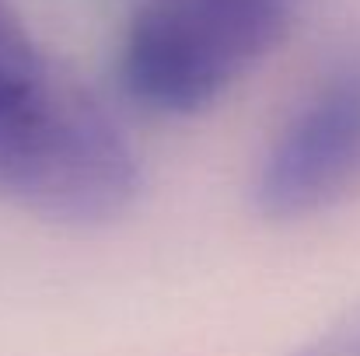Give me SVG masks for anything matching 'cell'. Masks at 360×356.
Segmentation results:
<instances>
[{
	"instance_id": "6da1fadb",
	"label": "cell",
	"mask_w": 360,
	"mask_h": 356,
	"mask_svg": "<svg viewBox=\"0 0 360 356\" xmlns=\"http://www.w3.org/2000/svg\"><path fill=\"white\" fill-rule=\"evenodd\" d=\"M140 189L133 147L109 112L60 77L0 0V196L63 224H105Z\"/></svg>"
},
{
	"instance_id": "7a4b0ae2",
	"label": "cell",
	"mask_w": 360,
	"mask_h": 356,
	"mask_svg": "<svg viewBox=\"0 0 360 356\" xmlns=\"http://www.w3.org/2000/svg\"><path fill=\"white\" fill-rule=\"evenodd\" d=\"M290 0H143L120 42V84L147 112L214 105L287 35Z\"/></svg>"
},
{
	"instance_id": "3957f363",
	"label": "cell",
	"mask_w": 360,
	"mask_h": 356,
	"mask_svg": "<svg viewBox=\"0 0 360 356\" xmlns=\"http://www.w3.org/2000/svg\"><path fill=\"white\" fill-rule=\"evenodd\" d=\"M360 185V56L343 60L280 129L255 171L262 217L319 213Z\"/></svg>"
},
{
	"instance_id": "277c9868",
	"label": "cell",
	"mask_w": 360,
	"mask_h": 356,
	"mask_svg": "<svg viewBox=\"0 0 360 356\" xmlns=\"http://www.w3.org/2000/svg\"><path fill=\"white\" fill-rule=\"evenodd\" d=\"M297 356H360V308L350 311L340 325H333L326 336H319L311 346Z\"/></svg>"
}]
</instances>
